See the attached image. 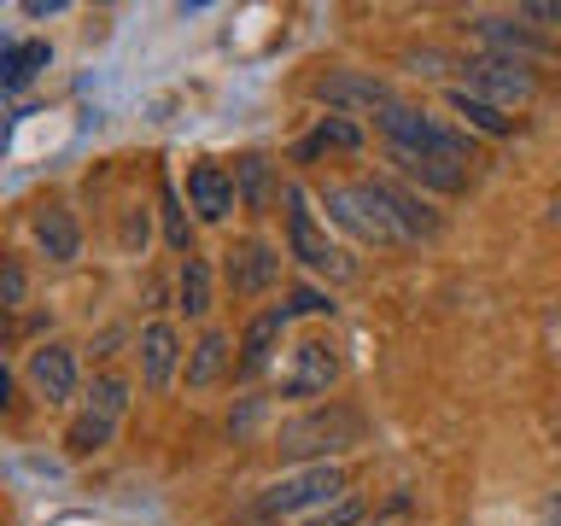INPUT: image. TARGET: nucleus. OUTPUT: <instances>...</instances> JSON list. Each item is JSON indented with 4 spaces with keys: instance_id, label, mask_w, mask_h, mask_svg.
<instances>
[{
    "instance_id": "f257e3e1",
    "label": "nucleus",
    "mask_w": 561,
    "mask_h": 526,
    "mask_svg": "<svg viewBox=\"0 0 561 526\" xmlns=\"http://www.w3.org/2000/svg\"><path fill=\"white\" fill-rule=\"evenodd\" d=\"M363 433H368V421L351 410V403H322V410H305V415H293L287 427H280V456L287 462H328V456H340L351 445H363Z\"/></svg>"
},
{
    "instance_id": "f03ea898",
    "label": "nucleus",
    "mask_w": 561,
    "mask_h": 526,
    "mask_svg": "<svg viewBox=\"0 0 561 526\" xmlns=\"http://www.w3.org/2000/svg\"><path fill=\"white\" fill-rule=\"evenodd\" d=\"M322 205H328V222H340L363 245H410L403 228L392 222V210H386L380 182H333L322 187Z\"/></svg>"
},
{
    "instance_id": "7ed1b4c3",
    "label": "nucleus",
    "mask_w": 561,
    "mask_h": 526,
    "mask_svg": "<svg viewBox=\"0 0 561 526\" xmlns=\"http://www.w3.org/2000/svg\"><path fill=\"white\" fill-rule=\"evenodd\" d=\"M375 123H380L386 147H398V152H438V158H450V164H473V140L462 129H450V123L427 117L421 105L398 100V105H386Z\"/></svg>"
},
{
    "instance_id": "20e7f679",
    "label": "nucleus",
    "mask_w": 561,
    "mask_h": 526,
    "mask_svg": "<svg viewBox=\"0 0 561 526\" xmlns=\"http://www.w3.org/2000/svg\"><path fill=\"white\" fill-rule=\"evenodd\" d=\"M287 252L305 263V270H316V275H333V281H351V275H357V263H351L340 245L328 240V228L316 222L305 187H287Z\"/></svg>"
},
{
    "instance_id": "39448f33",
    "label": "nucleus",
    "mask_w": 561,
    "mask_h": 526,
    "mask_svg": "<svg viewBox=\"0 0 561 526\" xmlns=\"http://www.w3.org/2000/svg\"><path fill=\"white\" fill-rule=\"evenodd\" d=\"M345 491V468L340 462H310V468H293L257 498V515H298V508H316V503H333Z\"/></svg>"
},
{
    "instance_id": "423d86ee",
    "label": "nucleus",
    "mask_w": 561,
    "mask_h": 526,
    "mask_svg": "<svg viewBox=\"0 0 561 526\" xmlns=\"http://www.w3.org/2000/svg\"><path fill=\"white\" fill-rule=\"evenodd\" d=\"M468 77V94H480L485 105H497V112H515V105H526L538 94V77L533 65H515V59H491V53H480V59L462 65Z\"/></svg>"
},
{
    "instance_id": "0eeeda50",
    "label": "nucleus",
    "mask_w": 561,
    "mask_h": 526,
    "mask_svg": "<svg viewBox=\"0 0 561 526\" xmlns=\"http://www.w3.org/2000/svg\"><path fill=\"white\" fill-rule=\"evenodd\" d=\"M310 94L322 105H333V112H368V117H380L386 105H398V94L375 77V70H328V77H316Z\"/></svg>"
},
{
    "instance_id": "6e6552de",
    "label": "nucleus",
    "mask_w": 561,
    "mask_h": 526,
    "mask_svg": "<svg viewBox=\"0 0 561 526\" xmlns=\"http://www.w3.org/2000/svg\"><path fill=\"white\" fill-rule=\"evenodd\" d=\"M222 281H228V293H234V298L270 293L275 281H280V252H275L270 240H234L222 252Z\"/></svg>"
},
{
    "instance_id": "1a4fd4ad",
    "label": "nucleus",
    "mask_w": 561,
    "mask_h": 526,
    "mask_svg": "<svg viewBox=\"0 0 561 526\" xmlns=\"http://www.w3.org/2000/svg\"><path fill=\"white\" fill-rule=\"evenodd\" d=\"M340 380V351L328 340H298L287 351V368H280V392L287 398H316Z\"/></svg>"
},
{
    "instance_id": "9d476101",
    "label": "nucleus",
    "mask_w": 561,
    "mask_h": 526,
    "mask_svg": "<svg viewBox=\"0 0 561 526\" xmlns=\"http://www.w3.org/2000/svg\"><path fill=\"white\" fill-rule=\"evenodd\" d=\"M24 375H30V386H35V398L65 403L70 392H77V351H70V345H42V351H30Z\"/></svg>"
},
{
    "instance_id": "9b49d317",
    "label": "nucleus",
    "mask_w": 561,
    "mask_h": 526,
    "mask_svg": "<svg viewBox=\"0 0 561 526\" xmlns=\"http://www.w3.org/2000/svg\"><path fill=\"white\" fill-rule=\"evenodd\" d=\"M287 322H293L287 305H270V310H257L252 322H245V333H240V375H263V368L275 363Z\"/></svg>"
},
{
    "instance_id": "f8f14e48",
    "label": "nucleus",
    "mask_w": 561,
    "mask_h": 526,
    "mask_svg": "<svg viewBox=\"0 0 561 526\" xmlns=\"http://www.w3.org/2000/svg\"><path fill=\"white\" fill-rule=\"evenodd\" d=\"M135 351H140V380H147V392H164L175 380V363H182V333L170 322H152V328H140Z\"/></svg>"
},
{
    "instance_id": "ddd939ff",
    "label": "nucleus",
    "mask_w": 561,
    "mask_h": 526,
    "mask_svg": "<svg viewBox=\"0 0 561 526\" xmlns=\"http://www.w3.org/2000/svg\"><path fill=\"white\" fill-rule=\"evenodd\" d=\"M234 175L222 164H193L187 170V205L199 210V222H228V210H234Z\"/></svg>"
},
{
    "instance_id": "4468645a",
    "label": "nucleus",
    "mask_w": 561,
    "mask_h": 526,
    "mask_svg": "<svg viewBox=\"0 0 561 526\" xmlns=\"http://www.w3.org/2000/svg\"><path fill=\"white\" fill-rule=\"evenodd\" d=\"M380 193H386V210H392V222L403 228V240H433L438 228H445V217L421 199L415 187H398V182H380Z\"/></svg>"
},
{
    "instance_id": "2eb2a0df",
    "label": "nucleus",
    "mask_w": 561,
    "mask_h": 526,
    "mask_svg": "<svg viewBox=\"0 0 561 526\" xmlns=\"http://www.w3.org/2000/svg\"><path fill=\"white\" fill-rule=\"evenodd\" d=\"M473 35H480V47L491 59H515V65H526L543 47L526 24H515V18H473Z\"/></svg>"
},
{
    "instance_id": "dca6fc26",
    "label": "nucleus",
    "mask_w": 561,
    "mask_h": 526,
    "mask_svg": "<svg viewBox=\"0 0 561 526\" xmlns=\"http://www.w3.org/2000/svg\"><path fill=\"white\" fill-rule=\"evenodd\" d=\"M392 164L433 193H462L468 187V164H450V158H438V152H398L392 147Z\"/></svg>"
},
{
    "instance_id": "f3484780",
    "label": "nucleus",
    "mask_w": 561,
    "mask_h": 526,
    "mask_svg": "<svg viewBox=\"0 0 561 526\" xmlns=\"http://www.w3.org/2000/svg\"><path fill=\"white\" fill-rule=\"evenodd\" d=\"M35 245L53 258V263H70L82 252V228H77V217H70L65 205H42L35 210Z\"/></svg>"
},
{
    "instance_id": "a211bd4d",
    "label": "nucleus",
    "mask_w": 561,
    "mask_h": 526,
    "mask_svg": "<svg viewBox=\"0 0 561 526\" xmlns=\"http://www.w3.org/2000/svg\"><path fill=\"white\" fill-rule=\"evenodd\" d=\"M234 193H240V205L245 210H270L275 205V164L263 152H245L240 164H234Z\"/></svg>"
},
{
    "instance_id": "6ab92c4d",
    "label": "nucleus",
    "mask_w": 561,
    "mask_h": 526,
    "mask_svg": "<svg viewBox=\"0 0 561 526\" xmlns=\"http://www.w3.org/2000/svg\"><path fill=\"white\" fill-rule=\"evenodd\" d=\"M228 363H234V345H228V333L210 328L199 345H193V357H187V386L193 392H205V386H217L228 375Z\"/></svg>"
},
{
    "instance_id": "aec40b11",
    "label": "nucleus",
    "mask_w": 561,
    "mask_h": 526,
    "mask_svg": "<svg viewBox=\"0 0 561 526\" xmlns=\"http://www.w3.org/2000/svg\"><path fill=\"white\" fill-rule=\"evenodd\" d=\"M47 42H18V47H7L0 53V88H30L35 77L47 70Z\"/></svg>"
},
{
    "instance_id": "412c9836",
    "label": "nucleus",
    "mask_w": 561,
    "mask_h": 526,
    "mask_svg": "<svg viewBox=\"0 0 561 526\" xmlns=\"http://www.w3.org/2000/svg\"><path fill=\"white\" fill-rule=\"evenodd\" d=\"M322 147L357 152V147H363V129H357V123H351V117H322V123H316V135H305V140H298V147H293V158H298V164H305V158H316Z\"/></svg>"
},
{
    "instance_id": "4be33fe9",
    "label": "nucleus",
    "mask_w": 561,
    "mask_h": 526,
    "mask_svg": "<svg viewBox=\"0 0 561 526\" xmlns=\"http://www.w3.org/2000/svg\"><path fill=\"white\" fill-rule=\"evenodd\" d=\"M450 112L468 117V129H480V135H508L515 129V117L497 112V105H485L480 94H468V88H450Z\"/></svg>"
},
{
    "instance_id": "5701e85b",
    "label": "nucleus",
    "mask_w": 561,
    "mask_h": 526,
    "mask_svg": "<svg viewBox=\"0 0 561 526\" xmlns=\"http://www.w3.org/2000/svg\"><path fill=\"white\" fill-rule=\"evenodd\" d=\"M117 438V421H105V415H94V410H82L77 421L65 427V450L70 456H94V450H105Z\"/></svg>"
},
{
    "instance_id": "b1692460",
    "label": "nucleus",
    "mask_w": 561,
    "mask_h": 526,
    "mask_svg": "<svg viewBox=\"0 0 561 526\" xmlns=\"http://www.w3.org/2000/svg\"><path fill=\"white\" fill-rule=\"evenodd\" d=\"M175 293H182V310L187 316H210V263L205 258H182Z\"/></svg>"
},
{
    "instance_id": "393cba45",
    "label": "nucleus",
    "mask_w": 561,
    "mask_h": 526,
    "mask_svg": "<svg viewBox=\"0 0 561 526\" xmlns=\"http://www.w3.org/2000/svg\"><path fill=\"white\" fill-rule=\"evenodd\" d=\"M88 410L105 415V421H123V410H129V380L123 375H94V386H88Z\"/></svg>"
},
{
    "instance_id": "a878e982",
    "label": "nucleus",
    "mask_w": 561,
    "mask_h": 526,
    "mask_svg": "<svg viewBox=\"0 0 561 526\" xmlns=\"http://www.w3.org/2000/svg\"><path fill=\"white\" fill-rule=\"evenodd\" d=\"M158 205H164V240H170V252H187L193 258V222H187L182 199H175V187L158 193Z\"/></svg>"
},
{
    "instance_id": "bb28decb",
    "label": "nucleus",
    "mask_w": 561,
    "mask_h": 526,
    "mask_svg": "<svg viewBox=\"0 0 561 526\" xmlns=\"http://www.w3.org/2000/svg\"><path fill=\"white\" fill-rule=\"evenodd\" d=\"M30 298V275H24V263L0 252V310H18Z\"/></svg>"
},
{
    "instance_id": "cd10ccee",
    "label": "nucleus",
    "mask_w": 561,
    "mask_h": 526,
    "mask_svg": "<svg viewBox=\"0 0 561 526\" xmlns=\"http://www.w3.org/2000/svg\"><path fill=\"white\" fill-rule=\"evenodd\" d=\"M287 316H333V298H328V293H316V287H293Z\"/></svg>"
},
{
    "instance_id": "c85d7f7f",
    "label": "nucleus",
    "mask_w": 561,
    "mask_h": 526,
    "mask_svg": "<svg viewBox=\"0 0 561 526\" xmlns=\"http://www.w3.org/2000/svg\"><path fill=\"white\" fill-rule=\"evenodd\" d=\"M310 526H363V503H357V498H340L333 508H322Z\"/></svg>"
},
{
    "instance_id": "c756f323",
    "label": "nucleus",
    "mask_w": 561,
    "mask_h": 526,
    "mask_svg": "<svg viewBox=\"0 0 561 526\" xmlns=\"http://www.w3.org/2000/svg\"><path fill=\"white\" fill-rule=\"evenodd\" d=\"M515 18H526V24H561V0H526Z\"/></svg>"
},
{
    "instance_id": "7c9ffc66",
    "label": "nucleus",
    "mask_w": 561,
    "mask_h": 526,
    "mask_svg": "<svg viewBox=\"0 0 561 526\" xmlns=\"http://www.w3.org/2000/svg\"><path fill=\"white\" fill-rule=\"evenodd\" d=\"M123 245H147V217H129V222H123Z\"/></svg>"
},
{
    "instance_id": "2f4dec72",
    "label": "nucleus",
    "mask_w": 561,
    "mask_h": 526,
    "mask_svg": "<svg viewBox=\"0 0 561 526\" xmlns=\"http://www.w3.org/2000/svg\"><path fill=\"white\" fill-rule=\"evenodd\" d=\"M538 526H561V498H550V503H543V515H538Z\"/></svg>"
},
{
    "instance_id": "473e14b6",
    "label": "nucleus",
    "mask_w": 561,
    "mask_h": 526,
    "mask_svg": "<svg viewBox=\"0 0 561 526\" xmlns=\"http://www.w3.org/2000/svg\"><path fill=\"white\" fill-rule=\"evenodd\" d=\"M0 410H12V375L0 368Z\"/></svg>"
}]
</instances>
